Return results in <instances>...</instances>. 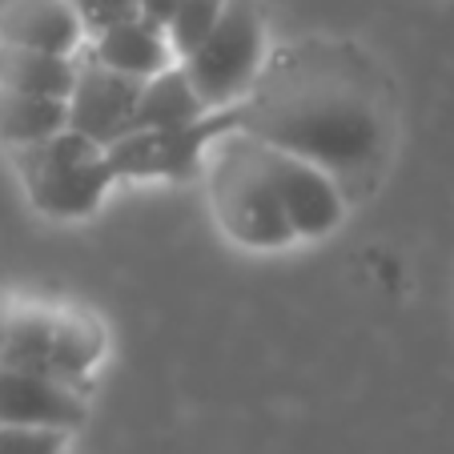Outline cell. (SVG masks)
I'll return each instance as SVG.
<instances>
[{
    "label": "cell",
    "instance_id": "1",
    "mask_svg": "<svg viewBox=\"0 0 454 454\" xmlns=\"http://www.w3.org/2000/svg\"><path fill=\"white\" fill-rule=\"evenodd\" d=\"M238 129L317 165L346 189L382 157L390 101L378 69L350 41L306 36L266 52L238 101Z\"/></svg>",
    "mask_w": 454,
    "mask_h": 454
},
{
    "label": "cell",
    "instance_id": "2",
    "mask_svg": "<svg viewBox=\"0 0 454 454\" xmlns=\"http://www.w3.org/2000/svg\"><path fill=\"white\" fill-rule=\"evenodd\" d=\"M209 206L230 241L246 249H286L298 241L278 185L266 169L262 141L246 129H230L206 153Z\"/></svg>",
    "mask_w": 454,
    "mask_h": 454
},
{
    "label": "cell",
    "instance_id": "3",
    "mask_svg": "<svg viewBox=\"0 0 454 454\" xmlns=\"http://www.w3.org/2000/svg\"><path fill=\"white\" fill-rule=\"evenodd\" d=\"M9 157L33 209L57 222H81L97 214L117 181L105 145L89 141L77 129H60L44 141L9 149Z\"/></svg>",
    "mask_w": 454,
    "mask_h": 454
},
{
    "label": "cell",
    "instance_id": "4",
    "mask_svg": "<svg viewBox=\"0 0 454 454\" xmlns=\"http://www.w3.org/2000/svg\"><path fill=\"white\" fill-rule=\"evenodd\" d=\"M105 354V330L81 309H49V306H9L0 366L33 370L57 378L65 386L85 390L93 366Z\"/></svg>",
    "mask_w": 454,
    "mask_h": 454
},
{
    "label": "cell",
    "instance_id": "5",
    "mask_svg": "<svg viewBox=\"0 0 454 454\" xmlns=\"http://www.w3.org/2000/svg\"><path fill=\"white\" fill-rule=\"evenodd\" d=\"M177 65L209 113L233 109L266 65V4L262 0H225L214 28Z\"/></svg>",
    "mask_w": 454,
    "mask_h": 454
},
{
    "label": "cell",
    "instance_id": "6",
    "mask_svg": "<svg viewBox=\"0 0 454 454\" xmlns=\"http://www.w3.org/2000/svg\"><path fill=\"white\" fill-rule=\"evenodd\" d=\"M238 129V105L233 109H214L201 121L173 129H133L113 145H105L117 181H185L206 165V153L217 137Z\"/></svg>",
    "mask_w": 454,
    "mask_h": 454
},
{
    "label": "cell",
    "instance_id": "7",
    "mask_svg": "<svg viewBox=\"0 0 454 454\" xmlns=\"http://www.w3.org/2000/svg\"><path fill=\"white\" fill-rule=\"evenodd\" d=\"M262 153H266V169L274 177L278 198H282L298 241L326 238V233H334L342 225L346 193L338 189V181L330 173H322L317 165L301 161V157L286 153L278 145H266V141H262Z\"/></svg>",
    "mask_w": 454,
    "mask_h": 454
},
{
    "label": "cell",
    "instance_id": "8",
    "mask_svg": "<svg viewBox=\"0 0 454 454\" xmlns=\"http://www.w3.org/2000/svg\"><path fill=\"white\" fill-rule=\"evenodd\" d=\"M141 77H125L117 69H105L93 57H77V81L69 93V129L85 133L97 145H113L133 129V113L141 101Z\"/></svg>",
    "mask_w": 454,
    "mask_h": 454
},
{
    "label": "cell",
    "instance_id": "9",
    "mask_svg": "<svg viewBox=\"0 0 454 454\" xmlns=\"http://www.w3.org/2000/svg\"><path fill=\"white\" fill-rule=\"evenodd\" d=\"M89 414L85 390L33 370L0 366V427H52L77 430Z\"/></svg>",
    "mask_w": 454,
    "mask_h": 454
},
{
    "label": "cell",
    "instance_id": "10",
    "mask_svg": "<svg viewBox=\"0 0 454 454\" xmlns=\"http://www.w3.org/2000/svg\"><path fill=\"white\" fill-rule=\"evenodd\" d=\"M85 57H93L105 69H117L125 77H157L161 69L177 65V52L169 44V33H165L157 20L149 17H129L121 25H109L101 33H93L85 41Z\"/></svg>",
    "mask_w": 454,
    "mask_h": 454
},
{
    "label": "cell",
    "instance_id": "11",
    "mask_svg": "<svg viewBox=\"0 0 454 454\" xmlns=\"http://www.w3.org/2000/svg\"><path fill=\"white\" fill-rule=\"evenodd\" d=\"M0 41L57 52V57H77L89 36L73 0H9V9L0 17Z\"/></svg>",
    "mask_w": 454,
    "mask_h": 454
},
{
    "label": "cell",
    "instance_id": "12",
    "mask_svg": "<svg viewBox=\"0 0 454 454\" xmlns=\"http://www.w3.org/2000/svg\"><path fill=\"white\" fill-rule=\"evenodd\" d=\"M77 57H57V52H36L0 41V89L69 101L73 81H77Z\"/></svg>",
    "mask_w": 454,
    "mask_h": 454
},
{
    "label": "cell",
    "instance_id": "13",
    "mask_svg": "<svg viewBox=\"0 0 454 454\" xmlns=\"http://www.w3.org/2000/svg\"><path fill=\"white\" fill-rule=\"evenodd\" d=\"M69 129V101L41 93L0 89V141L4 149H20Z\"/></svg>",
    "mask_w": 454,
    "mask_h": 454
},
{
    "label": "cell",
    "instance_id": "14",
    "mask_svg": "<svg viewBox=\"0 0 454 454\" xmlns=\"http://www.w3.org/2000/svg\"><path fill=\"white\" fill-rule=\"evenodd\" d=\"M206 105L193 93L189 77L181 73V65H169L157 77H149L141 85V101L133 113V129H173V125H189V121L206 117ZM129 129V133H133Z\"/></svg>",
    "mask_w": 454,
    "mask_h": 454
},
{
    "label": "cell",
    "instance_id": "15",
    "mask_svg": "<svg viewBox=\"0 0 454 454\" xmlns=\"http://www.w3.org/2000/svg\"><path fill=\"white\" fill-rule=\"evenodd\" d=\"M222 9H225V0H181L177 12H173V20H169V28H165L173 52H177V60L185 57L209 28H214V20L222 17Z\"/></svg>",
    "mask_w": 454,
    "mask_h": 454
},
{
    "label": "cell",
    "instance_id": "16",
    "mask_svg": "<svg viewBox=\"0 0 454 454\" xmlns=\"http://www.w3.org/2000/svg\"><path fill=\"white\" fill-rule=\"evenodd\" d=\"M0 454H69V430L0 427Z\"/></svg>",
    "mask_w": 454,
    "mask_h": 454
},
{
    "label": "cell",
    "instance_id": "17",
    "mask_svg": "<svg viewBox=\"0 0 454 454\" xmlns=\"http://www.w3.org/2000/svg\"><path fill=\"white\" fill-rule=\"evenodd\" d=\"M73 9H77L85 36H93L129 17H141V0H73Z\"/></svg>",
    "mask_w": 454,
    "mask_h": 454
},
{
    "label": "cell",
    "instance_id": "18",
    "mask_svg": "<svg viewBox=\"0 0 454 454\" xmlns=\"http://www.w3.org/2000/svg\"><path fill=\"white\" fill-rule=\"evenodd\" d=\"M177 4H181V0H141V17H149V20H157L161 28H169Z\"/></svg>",
    "mask_w": 454,
    "mask_h": 454
},
{
    "label": "cell",
    "instance_id": "19",
    "mask_svg": "<svg viewBox=\"0 0 454 454\" xmlns=\"http://www.w3.org/2000/svg\"><path fill=\"white\" fill-rule=\"evenodd\" d=\"M4 317H9V306L0 301V342H4Z\"/></svg>",
    "mask_w": 454,
    "mask_h": 454
}]
</instances>
